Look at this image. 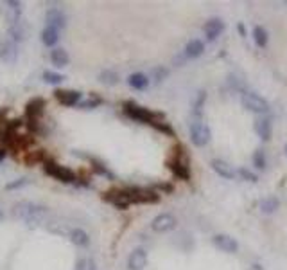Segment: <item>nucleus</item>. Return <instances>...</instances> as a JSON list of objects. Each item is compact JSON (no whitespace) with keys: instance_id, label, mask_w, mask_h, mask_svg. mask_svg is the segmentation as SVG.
I'll list each match as a JSON object with an SVG mask.
<instances>
[{"instance_id":"9d476101","label":"nucleus","mask_w":287,"mask_h":270,"mask_svg":"<svg viewBox=\"0 0 287 270\" xmlns=\"http://www.w3.org/2000/svg\"><path fill=\"white\" fill-rule=\"evenodd\" d=\"M45 22H47V27H54V29L61 31L67 26V16H65V13L61 11V9L52 8L45 13Z\"/></svg>"},{"instance_id":"2f4dec72","label":"nucleus","mask_w":287,"mask_h":270,"mask_svg":"<svg viewBox=\"0 0 287 270\" xmlns=\"http://www.w3.org/2000/svg\"><path fill=\"white\" fill-rule=\"evenodd\" d=\"M29 182V180L25 179V177H22V179L18 180H13V182L6 184V191H13V189H20V187H23L25 184Z\"/></svg>"},{"instance_id":"6ab92c4d","label":"nucleus","mask_w":287,"mask_h":270,"mask_svg":"<svg viewBox=\"0 0 287 270\" xmlns=\"http://www.w3.org/2000/svg\"><path fill=\"white\" fill-rule=\"evenodd\" d=\"M203 51H205V45L201 40H190L185 45V56L194 60V58H199L201 54H203Z\"/></svg>"},{"instance_id":"c756f323","label":"nucleus","mask_w":287,"mask_h":270,"mask_svg":"<svg viewBox=\"0 0 287 270\" xmlns=\"http://www.w3.org/2000/svg\"><path fill=\"white\" fill-rule=\"evenodd\" d=\"M76 270H97V265L92 258H81L76 265Z\"/></svg>"},{"instance_id":"f257e3e1","label":"nucleus","mask_w":287,"mask_h":270,"mask_svg":"<svg viewBox=\"0 0 287 270\" xmlns=\"http://www.w3.org/2000/svg\"><path fill=\"white\" fill-rule=\"evenodd\" d=\"M43 213H45V207L40 206V204H34V202H18L16 206H13V218H16V220L23 222V224H36V222L40 220V218L43 216Z\"/></svg>"},{"instance_id":"9b49d317","label":"nucleus","mask_w":287,"mask_h":270,"mask_svg":"<svg viewBox=\"0 0 287 270\" xmlns=\"http://www.w3.org/2000/svg\"><path fill=\"white\" fill-rule=\"evenodd\" d=\"M203 29H205V36H207V40L214 42V40H217L221 35H223L224 22L221 18H210L207 23H205Z\"/></svg>"},{"instance_id":"f03ea898","label":"nucleus","mask_w":287,"mask_h":270,"mask_svg":"<svg viewBox=\"0 0 287 270\" xmlns=\"http://www.w3.org/2000/svg\"><path fill=\"white\" fill-rule=\"evenodd\" d=\"M124 114L128 117L135 119L138 122H144V125H158L160 121H163V115L162 114H155V112L148 110V108L140 107V105L133 103V101H126L124 103Z\"/></svg>"},{"instance_id":"f704fd0d","label":"nucleus","mask_w":287,"mask_h":270,"mask_svg":"<svg viewBox=\"0 0 287 270\" xmlns=\"http://www.w3.org/2000/svg\"><path fill=\"white\" fill-rule=\"evenodd\" d=\"M94 169H95V173H99V175L110 177V179H111V173L106 169V166H102V164L97 162V160H94Z\"/></svg>"},{"instance_id":"f3484780","label":"nucleus","mask_w":287,"mask_h":270,"mask_svg":"<svg viewBox=\"0 0 287 270\" xmlns=\"http://www.w3.org/2000/svg\"><path fill=\"white\" fill-rule=\"evenodd\" d=\"M68 236H70L72 243L77 245V247H88V243H90V236L83 229H72Z\"/></svg>"},{"instance_id":"2eb2a0df","label":"nucleus","mask_w":287,"mask_h":270,"mask_svg":"<svg viewBox=\"0 0 287 270\" xmlns=\"http://www.w3.org/2000/svg\"><path fill=\"white\" fill-rule=\"evenodd\" d=\"M255 133H257L259 137L262 139V141H269L271 139V132H273V122L271 119L268 117H261L255 121Z\"/></svg>"},{"instance_id":"c9c22d12","label":"nucleus","mask_w":287,"mask_h":270,"mask_svg":"<svg viewBox=\"0 0 287 270\" xmlns=\"http://www.w3.org/2000/svg\"><path fill=\"white\" fill-rule=\"evenodd\" d=\"M6 153H8L6 152V146H0V162L6 159Z\"/></svg>"},{"instance_id":"4be33fe9","label":"nucleus","mask_w":287,"mask_h":270,"mask_svg":"<svg viewBox=\"0 0 287 270\" xmlns=\"http://www.w3.org/2000/svg\"><path fill=\"white\" fill-rule=\"evenodd\" d=\"M15 58H16V47H15V43L0 40V60L13 61Z\"/></svg>"},{"instance_id":"6e6552de","label":"nucleus","mask_w":287,"mask_h":270,"mask_svg":"<svg viewBox=\"0 0 287 270\" xmlns=\"http://www.w3.org/2000/svg\"><path fill=\"white\" fill-rule=\"evenodd\" d=\"M2 11H4L6 20L9 22V26H15L20 23V16H22V4L18 0H8V2H2Z\"/></svg>"},{"instance_id":"0eeeda50","label":"nucleus","mask_w":287,"mask_h":270,"mask_svg":"<svg viewBox=\"0 0 287 270\" xmlns=\"http://www.w3.org/2000/svg\"><path fill=\"white\" fill-rule=\"evenodd\" d=\"M212 243L219 249V251L226 252V254H235V252L239 251L237 240L232 238L230 234H215L214 238H212Z\"/></svg>"},{"instance_id":"4468645a","label":"nucleus","mask_w":287,"mask_h":270,"mask_svg":"<svg viewBox=\"0 0 287 270\" xmlns=\"http://www.w3.org/2000/svg\"><path fill=\"white\" fill-rule=\"evenodd\" d=\"M45 108V99L43 97H33L29 103L25 105V114L27 119H40Z\"/></svg>"},{"instance_id":"e433bc0d","label":"nucleus","mask_w":287,"mask_h":270,"mask_svg":"<svg viewBox=\"0 0 287 270\" xmlns=\"http://www.w3.org/2000/svg\"><path fill=\"white\" fill-rule=\"evenodd\" d=\"M248 270H264V266H262V265H259V263H255V265H251Z\"/></svg>"},{"instance_id":"f8f14e48","label":"nucleus","mask_w":287,"mask_h":270,"mask_svg":"<svg viewBox=\"0 0 287 270\" xmlns=\"http://www.w3.org/2000/svg\"><path fill=\"white\" fill-rule=\"evenodd\" d=\"M148 266V252L144 249H135L128 258V268L129 270H144Z\"/></svg>"},{"instance_id":"473e14b6","label":"nucleus","mask_w":287,"mask_h":270,"mask_svg":"<svg viewBox=\"0 0 287 270\" xmlns=\"http://www.w3.org/2000/svg\"><path fill=\"white\" fill-rule=\"evenodd\" d=\"M101 103H102V99H99V97H95V95H94V99L83 101V103H79V107L84 108V110H92V108H95L97 105H101Z\"/></svg>"},{"instance_id":"dca6fc26","label":"nucleus","mask_w":287,"mask_h":270,"mask_svg":"<svg viewBox=\"0 0 287 270\" xmlns=\"http://www.w3.org/2000/svg\"><path fill=\"white\" fill-rule=\"evenodd\" d=\"M128 85L135 90H146L149 87V78L142 72H135L128 76Z\"/></svg>"},{"instance_id":"393cba45","label":"nucleus","mask_w":287,"mask_h":270,"mask_svg":"<svg viewBox=\"0 0 287 270\" xmlns=\"http://www.w3.org/2000/svg\"><path fill=\"white\" fill-rule=\"evenodd\" d=\"M253 40H255V43H257V47H266V45H268L269 36H268V31H266V27H262V26L255 27V29H253Z\"/></svg>"},{"instance_id":"c85d7f7f","label":"nucleus","mask_w":287,"mask_h":270,"mask_svg":"<svg viewBox=\"0 0 287 270\" xmlns=\"http://www.w3.org/2000/svg\"><path fill=\"white\" fill-rule=\"evenodd\" d=\"M205 99H207V92H197V97H196V101H194V115H196L197 119H199V115H201V108H203V105H205Z\"/></svg>"},{"instance_id":"7c9ffc66","label":"nucleus","mask_w":287,"mask_h":270,"mask_svg":"<svg viewBox=\"0 0 287 270\" xmlns=\"http://www.w3.org/2000/svg\"><path fill=\"white\" fill-rule=\"evenodd\" d=\"M239 175L242 177V180H248V182H257V180H259V177L255 175L253 171L246 169V167H241V169H239Z\"/></svg>"},{"instance_id":"423d86ee","label":"nucleus","mask_w":287,"mask_h":270,"mask_svg":"<svg viewBox=\"0 0 287 270\" xmlns=\"http://www.w3.org/2000/svg\"><path fill=\"white\" fill-rule=\"evenodd\" d=\"M54 97L63 107H76L81 103V92L77 90H67V88H58L54 92Z\"/></svg>"},{"instance_id":"58836bf2","label":"nucleus","mask_w":287,"mask_h":270,"mask_svg":"<svg viewBox=\"0 0 287 270\" xmlns=\"http://www.w3.org/2000/svg\"><path fill=\"white\" fill-rule=\"evenodd\" d=\"M0 216H2V213H0Z\"/></svg>"},{"instance_id":"bb28decb","label":"nucleus","mask_w":287,"mask_h":270,"mask_svg":"<svg viewBox=\"0 0 287 270\" xmlns=\"http://www.w3.org/2000/svg\"><path fill=\"white\" fill-rule=\"evenodd\" d=\"M43 81H45V83H49V85H60V83H63V81H65V76H63V74H60V72L45 70V72H43Z\"/></svg>"},{"instance_id":"5701e85b","label":"nucleus","mask_w":287,"mask_h":270,"mask_svg":"<svg viewBox=\"0 0 287 270\" xmlns=\"http://www.w3.org/2000/svg\"><path fill=\"white\" fill-rule=\"evenodd\" d=\"M280 207V202L276 197H268L264 200H261V211L264 214H273Z\"/></svg>"},{"instance_id":"412c9836","label":"nucleus","mask_w":287,"mask_h":270,"mask_svg":"<svg viewBox=\"0 0 287 270\" xmlns=\"http://www.w3.org/2000/svg\"><path fill=\"white\" fill-rule=\"evenodd\" d=\"M58 40H60V31H58V29H54V27H45V29L42 31L43 45L54 47L58 43Z\"/></svg>"},{"instance_id":"aec40b11","label":"nucleus","mask_w":287,"mask_h":270,"mask_svg":"<svg viewBox=\"0 0 287 270\" xmlns=\"http://www.w3.org/2000/svg\"><path fill=\"white\" fill-rule=\"evenodd\" d=\"M170 169L174 171V175L178 177V179H182V180H189L190 179V169L189 166H187L185 162H182V160H174V162L169 164Z\"/></svg>"},{"instance_id":"7ed1b4c3","label":"nucleus","mask_w":287,"mask_h":270,"mask_svg":"<svg viewBox=\"0 0 287 270\" xmlns=\"http://www.w3.org/2000/svg\"><path fill=\"white\" fill-rule=\"evenodd\" d=\"M210 126L205 121H201V119H194L190 122V141H192V144L197 146V148H203V146H207L210 142Z\"/></svg>"},{"instance_id":"ddd939ff","label":"nucleus","mask_w":287,"mask_h":270,"mask_svg":"<svg viewBox=\"0 0 287 270\" xmlns=\"http://www.w3.org/2000/svg\"><path fill=\"white\" fill-rule=\"evenodd\" d=\"M210 166H212V169H214L215 173L219 177H223V179H226V180H232L235 177V169H234V166H230V164L226 162V160H221V159H214L210 162Z\"/></svg>"},{"instance_id":"39448f33","label":"nucleus","mask_w":287,"mask_h":270,"mask_svg":"<svg viewBox=\"0 0 287 270\" xmlns=\"http://www.w3.org/2000/svg\"><path fill=\"white\" fill-rule=\"evenodd\" d=\"M241 105L242 108L253 112V114H268L269 112V103L255 92H244L241 95Z\"/></svg>"},{"instance_id":"b1692460","label":"nucleus","mask_w":287,"mask_h":270,"mask_svg":"<svg viewBox=\"0 0 287 270\" xmlns=\"http://www.w3.org/2000/svg\"><path fill=\"white\" fill-rule=\"evenodd\" d=\"M9 38H11L13 43H18L22 42L23 38H25V27L20 26V23H15V26H9V31H8Z\"/></svg>"},{"instance_id":"cd10ccee","label":"nucleus","mask_w":287,"mask_h":270,"mask_svg":"<svg viewBox=\"0 0 287 270\" xmlns=\"http://www.w3.org/2000/svg\"><path fill=\"white\" fill-rule=\"evenodd\" d=\"M253 166L257 169H266L268 166V159H266V152L264 150H255L253 153Z\"/></svg>"},{"instance_id":"a211bd4d","label":"nucleus","mask_w":287,"mask_h":270,"mask_svg":"<svg viewBox=\"0 0 287 270\" xmlns=\"http://www.w3.org/2000/svg\"><path fill=\"white\" fill-rule=\"evenodd\" d=\"M50 61H52V65H56V67H67L68 61H70V56H68V53L65 49H61V47H56V49H52V53H50Z\"/></svg>"},{"instance_id":"4c0bfd02","label":"nucleus","mask_w":287,"mask_h":270,"mask_svg":"<svg viewBox=\"0 0 287 270\" xmlns=\"http://www.w3.org/2000/svg\"><path fill=\"white\" fill-rule=\"evenodd\" d=\"M283 150H285V155H287V144H285V148H283Z\"/></svg>"},{"instance_id":"20e7f679","label":"nucleus","mask_w":287,"mask_h":270,"mask_svg":"<svg viewBox=\"0 0 287 270\" xmlns=\"http://www.w3.org/2000/svg\"><path fill=\"white\" fill-rule=\"evenodd\" d=\"M43 169H45V173L49 177H52V179L60 180V182H63V184H74L77 180L76 173L72 171V169H68L67 166H61V164L54 162V160H47V162L43 164Z\"/></svg>"},{"instance_id":"72a5a7b5","label":"nucleus","mask_w":287,"mask_h":270,"mask_svg":"<svg viewBox=\"0 0 287 270\" xmlns=\"http://www.w3.org/2000/svg\"><path fill=\"white\" fill-rule=\"evenodd\" d=\"M153 74H155L156 81H162V80H165V78L169 76V69H165V67H158V69L153 70Z\"/></svg>"},{"instance_id":"a878e982","label":"nucleus","mask_w":287,"mask_h":270,"mask_svg":"<svg viewBox=\"0 0 287 270\" xmlns=\"http://www.w3.org/2000/svg\"><path fill=\"white\" fill-rule=\"evenodd\" d=\"M99 81L108 85V87H113V85L119 83V74L115 72V70H102V72L99 74Z\"/></svg>"},{"instance_id":"1a4fd4ad","label":"nucleus","mask_w":287,"mask_h":270,"mask_svg":"<svg viewBox=\"0 0 287 270\" xmlns=\"http://www.w3.org/2000/svg\"><path fill=\"white\" fill-rule=\"evenodd\" d=\"M176 218L169 213H162L158 216H155V220L151 222V229L155 232H169L176 227Z\"/></svg>"}]
</instances>
